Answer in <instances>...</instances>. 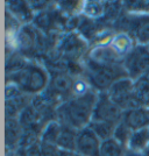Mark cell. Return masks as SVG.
I'll return each mask as SVG.
<instances>
[{
	"mask_svg": "<svg viewBox=\"0 0 149 156\" xmlns=\"http://www.w3.org/2000/svg\"><path fill=\"white\" fill-rule=\"evenodd\" d=\"M134 92L141 107L149 110V83L144 77L134 80Z\"/></svg>",
	"mask_w": 149,
	"mask_h": 156,
	"instance_id": "15",
	"label": "cell"
},
{
	"mask_svg": "<svg viewBox=\"0 0 149 156\" xmlns=\"http://www.w3.org/2000/svg\"><path fill=\"white\" fill-rule=\"evenodd\" d=\"M52 23V16L50 13L48 12H43V13H40L36 16V25L40 28H49Z\"/></svg>",
	"mask_w": 149,
	"mask_h": 156,
	"instance_id": "25",
	"label": "cell"
},
{
	"mask_svg": "<svg viewBox=\"0 0 149 156\" xmlns=\"http://www.w3.org/2000/svg\"><path fill=\"white\" fill-rule=\"evenodd\" d=\"M89 127L99 137V140L103 142V141L110 140V139L113 137V134H114L117 125L106 122V121H91Z\"/></svg>",
	"mask_w": 149,
	"mask_h": 156,
	"instance_id": "14",
	"label": "cell"
},
{
	"mask_svg": "<svg viewBox=\"0 0 149 156\" xmlns=\"http://www.w3.org/2000/svg\"><path fill=\"white\" fill-rule=\"evenodd\" d=\"M82 49V43L76 35H71V37L64 39V43L62 46V50L66 54L68 57H75Z\"/></svg>",
	"mask_w": 149,
	"mask_h": 156,
	"instance_id": "20",
	"label": "cell"
},
{
	"mask_svg": "<svg viewBox=\"0 0 149 156\" xmlns=\"http://www.w3.org/2000/svg\"><path fill=\"white\" fill-rule=\"evenodd\" d=\"M133 134V130L126 124H123L122 121H120L115 127L114 134H113V139L118 141L120 144H122L123 147H128V143L130 141V137Z\"/></svg>",
	"mask_w": 149,
	"mask_h": 156,
	"instance_id": "18",
	"label": "cell"
},
{
	"mask_svg": "<svg viewBox=\"0 0 149 156\" xmlns=\"http://www.w3.org/2000/svg\"><path fill=\"white\" fill-rule=\"evenodd\" d=\"M126 147L115 141L113 137L101 142L99 156H123L126 151Z\"/></svg>",
	"mask_w": 149,
	"mask_h": 156,
	"instance_id": "16",
	"label": "cell"
},
{
	"mask_svg": "<svg viewBox=\"0 0 149 156\" xmlns=\"http://www.w3.org/2000/svg\"><path fill=\"white\" fill-rule=\"evenodd\" d=\"M107 2H101V1H85L83 4V12L86 16L96 19L100 18L106 13L107 8Z\"/></svg>",
	"mask_w": 149,
	"mask_h": 156,
	"instance_id": "17",
	"label": "cell"
},
{
	"mask_svg": "<svg viewBox=\"0 0 149 156\" xmlns=\"http://www.w3.org/2000/svg\"><path fill=\"white\" fill-rule=\"evenodd\" d=\"M9 5V9L13 12L18 19H22V20H30L32 15H30V7H29V4L28 2H25V1H11L8 2Z\"/></svg>",
	"mask_w": 149,
	"mask_h": 156,
	"instance_id": "19",
	"label": "cell"
},
{
	"mask_svg": "<svg viewBox=\"0 0 149 156\" xmlns=\"http://www.w3.org/2000/svg\"><path fill=\"white\" fill-rule=\"evenodd\" d=\"M75 79L66 72H56L51 77L48 87L42 93L45 99L52 104L59 98H65L72 96ZM68 100V99H66Z\"/></svg>",
	"mask_w": 149,
	"mask_h": 156,
	"instance_id": "6",
	"label": "cell"
},
{
	"mask_svg": "<svg viewBox=\"0 0 149 156\" xmlns=\"http://www.w3.org/2000/svg\"><path fill=\"white\" fill-rule=\"evenodd\" d=\"M61 151L62 149L56 144L41 142V155L42 156H61Z\"/></svg>",
	"mask_w": 149,
	"mask_h": 156,
	"instance_id": "24",
	"label": "cell"
},
{
	"mask_svg": "<svg viewBox=\"0 0 149 156\" xmlns=\"http://www.w3.org/2000/svg\"><path fill=\"white\" fill-rule=\"evenodd\" d=\"M148 47H149V46H148Z\"/></svg>",
	"mask_w": 149,
	"mask_h": 156,
	"instance_id": "28",
	"label": "cell"
},
{
	"mask_svg": "<svg viewBox=\"0 0 149 156\" xmlns=\"http://www.w3.org/2000/svg\"><path fill=\"white\" fill-rule=\"evenodd\" d=\"M123 156H147V155L141 154V153H137V151H134V150L126 149V151H125V155H123Z\"/></svg>",
	"mask_w": 149,
	"mask_h": 156,
	"instance_id": "26",
	"label": "cell"
},
{
	"mask_svg": "<svg viewBox=\"0 0 149 156\" xmlns=\"http://www.w3.org/2000/svg\"><path fill=\"white\" fill-rule=\"evenodd\" d=\"M62 132V124L59 120H50L41 134V142L57 144L59 137Z\"/></svg>",
	"mask_w": 149,
	"mask_h": 156,
	"instance_id": "13",
	"label": "cell"
},
{
	"mask_svg": "<svg viewBox=\"0 0 149 156\" xmlns=\"http://www.w3.org/2000/svg\"><path fill=\"white\" fill-rule=\"evenodd\" d=\"M122 65L132 80L143 77L149 71V47L137 44L123 58Z\"/></svg>",
	"mask_w": 149,
	"mask_h": 156,
	"instance_id": "4",
	"label": "cell"
},
{
	"mask_svg": "<svg viewBox=\"0 0 149 156\" xmlns=\"http://www.w3.org/2000/svg\"><path fill=\"white\" fill-rule=\"evenodd\" d=\"M121 121L127 125L133 132L149 127V110L144 107H137L125 111Z\"/></svg>",
	"mask_w": 149,
	"mask_h": 156,
	"instance_id": "8",
	"label": "cell"
},
{
	"mask_svg": "<svg viewBox=\"0 0 149 156\" xmlns=\"http://www.w3.org/2000/svg\"><path fill=\"white\" fill-rule=\"evenodd\" d=\"M123 5L126 6V11L130 13L142 14L149 12V1H127L123 2Z\"/></svg>",
	"mask_w": 149,
	"mask_h": 156,
	"instance_id": "22",
	"label": "cell"
},
{
	"mask_svg": "<svg viewBox=\"0 0 149 156\" xmlns=\"http://www.w3.org/2000/svg\"><path fill=\"white\" fill-rule=\"evenodd\" d=\"M22 126L16 119H7L6 121V144L13 148L19 144L22 136Z\"/></svg>",
	"mask_w": 149,
	"mask_h": 156,
	"instance_id": "11",
	"label": "cell"
},
{
	"mask_svg": "<svg viewBox=\"0 0 149 156\" xmlns=\"http://www.w3.org/2000/svg\"><path fill=\"white\" fill-rule=\"evenodd\" d=\"M98 93L91 90L83 97L70 98L63 101L56 108V120L76 130L84 129L92 121Z\"/></svg>",
	"mask_w": 149,
	"mask_h": 156,
	"instance_id": "1",
	"label": "cell"
},
{
	"mask_svg": "<svg viewBox=\"0 0 149 156\" xmlns=\"http://www.w3.org/2000/svg\"><path fill=\"white\" fill-rule=\"evenodd\" d=\"M111 100L125 111L141 107L134 92V80L129 77H125L117 80L107 91Z\"/></svg>",
	"mask_w": 149,
	"mask_h": 156,
	"instance_id": "3",
	"label": "cell"
},
{
	"mask_svg": "<svg viewBox=\"0 0 149 156\" xmlns=\"http://www.w3.org/2000/svg\"><path fill=\"white\" fill-rule=\"evenodd\" d=\"M91 91L90 85L87 82H85L84 79L78 78L75 79V84H73V90H72V98L75 97H83L86 93Z\"/></svg>",
	"mask_w": 149,
	"mask_h": 156,
	"instance_id": "23",
	"label": "cell"
},
{
	"mask_svg": "<svg viewBox=\"0 0 149 156\" xmlns=\"http://www.w3.org/2000/svg\"><path fill=\"white\" fill-rule=\"evenodd\" d=\"M143 77L146 78V79H147V80H148V83H149V71L147 72V73H146V75H144V76H143Z\"/></svg>",
	"mask_w": 149,
	"mask_h": 156,
	"instance_id": "27",
	"label": "cell"
},
{
	"mask_svg": "<svg viewBox=\"0 0 149 156\" xmlns=\"http://www.w3.org/2000/svg\"><path fill=\"white\" fill-rule=\"evenodd\" d=\"M108 46L122 58H125L135 47L132 37L126 33H119L115 36H113Z\"/></svg>",
	"mask_w": 149,
	"mask_h": 156,
	"instance_id": "10",
	"label": "cell"
},
{
	"mask_svg": "<svg viewBox=\"0 0 149 156\" xmlns=\"http://www.w3.org/2000/svg\"><path fill=\"white\" fill-rule=\"evenodd\" d=\"M77 134H78V130L62 125V132H61V135H59V141H57L56 146H59L61 149L76 151Z\"/></svg>",
	"mask_w": 149,
	"mask_h": 156,
	"instance_id": "12",
	"label": "cell"
},
{
	"mask_svg": "<svg viewBox=\"0 0 149 156\" xmlns=\"http://www.w3.org/2000/svg\"><path fill=\"white\" fill-rule=\"evenodd\" d=\"M122 114L123 111L111 100L107 92L98 93V100L93 111L92 121H106L118 125L122 120Z\"/></svg>",
	"mask_w": 149,
	"mask_h": 156,
	"instance_id": "5",
	"label": "cell"
},
{
	"mask_svg": "<svg viewBox=\"0 0 149 156\" xmlns=\"http://www.w3.org/2000/svg\"><path fill=\"white\" fill-rule=\"evenodd\" d=\"M127 149L149 156V127L133 132Z\"/></svg>",
	"mask_w": 149,
	"mask_h": 156,
	"instance_id": "9",
	"label": "cell"
},
{
	"mask_svg": "<svg viewBox=\"0 0 149 156\" xmlns=\"http://www.w3.org/2000/svg\"><path fill=\"white\" fill-rule=\"evenodd\" d=\"M11 84L16 85L26 94H39L48 87V75L39 65L29 64L7 76Z\"/></svg>",
	"mask_w": 149,
	"mask_h": 156,
	"instance_id": "2",
	"label": "cell"
},
{
	"mask_svg": "<svg viewBox=\"0 0 149 156\" xmlns=\"http://www.w3.org/2000/svg\"><path fill=\"white\" fill-rule=\"evenodd\" d=\"M135 37L139 44L149 46V20H143L140 23L135 32Z\"/></svg>",
	"mask_w": 149,
	"mask_h": 156,
	"instance_id": "21",
	"label": "cell"
},
{
	"mask_svg": "<svg viewBox=\"0 0 149 156\" xmlns=\"http://www.w3.org/2000/svg\"><path fill=\"white\" fill-rule=\"evenodd\" d=\"M101 141L90 127L78 130L76 140V153L80 156H99Z\"/></svg>",
	"mask_w": 149,
	"mask_h": 156,
	"instance_id": "7",
	"label": "cell"
}]
</instances>
